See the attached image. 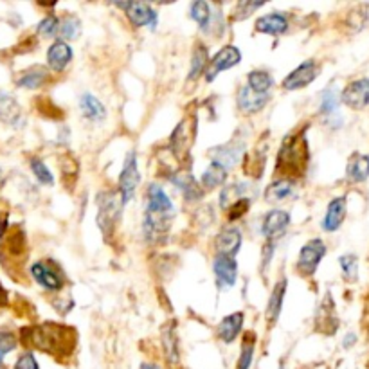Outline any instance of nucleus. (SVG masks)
Here are the masks:
<instances>
[{
	"label": "nucleus",
	"instance_id": "nucleus-1",
	"mask_svg": "<svg viewBox=\"0 0 369 369\" xmlns=\"http://www.w3.org/2000/svg\"><path fill=\"white\" fill-rule=\"evenodd\" d=\"M71 332L69 328L60 326V324H44V326H36L33 330H24V335H26V343L29 340V344H33L38 350L47 351V353H56L61 348H67L72 350L71 343Z\"/></svg>",
	"mask_w": 369,
	"mask_h": 369
},
{
	"label": "nucleus",
	"instance_id": "nucleus-2",
	"mask_svg": "<svg viewBox=\"0 0 369 369\" xmlns=\"http://www.w3.org/2000/svg\"><path fill=\"white\" fill-rule=\"evenodd\" d=\"M306 162H308V144L305 133H294L285 139L278 155V171L301 175Z\"/></svg>",
	"mask_w": 369,
	"mask_h": 369
},
{
	"label": "nucleus",
	"instance_id": "nucleus-3",
	"mask_svg": "<svg viewBox=\"0 0 369 369\" xmlns=\"http://www.w3.org/2000/svg\"><path fill=\"white\" fill-rule=\"evenodd\" d=\"M123 206H125V200L119 191H101L98 195V226L106 240L116 231Z\"/></svg>",
	"mask_w": 369,
	"mask_h": 369
},
{
	"label": "nucleus",
	"instance_id": "nucleus-4",
	"mask_svg": "<svg viewBox=\"0 0 369 369\" xmlns=\"http://www.w3.org/2000/svg\"><path fill=\"white\" fill-rule=\"evenodd\" d=\"M326 254V245L323 240H310L308 243L299 251V261H298V271L303 276H312L315 274L317 267H319L320 260Z\"/></svg>",
	"mask_w": 369,
	"mask_h": 369
},
{
	"label": "nucleus",
	"instance_id": "nucleus-5",
	"mask_svg": "<svg viewBox=\"0 0 369 369\" xmlns=\"http://www.w3.org/2000/svg\"><path fill=\"white\" fill-rule=\"evenodd\" d=\"M139 168H137V157H136V151H130L126 155V161H125V166H123V171H121V177H119V193L123 196V200L130 202L136 195V189L139 186Z\"/></svg>",
	"mask_w": 369,
	"mask_h": 369
},
{
	"label": "nucleus",
	"instance_id": "nucleus-6",
	"mask_svg": "<svg viewBox=\"0 0 369 369\" xmlns=\"http://www.w3.org/2000/svg\"><path fill=\"white\" fill-rule=\"evenodd\" d=\"M313 328H315L317 332L324 333V335H333L337 332V328H339V320H337L335 315V305H333V298L330 292L324 295L319 308H317Z\"/></svg>",
	"mask_w": 369,
	"mask_h": 369
},
{
	"label": "nucleus",
	"instance_id": "nucleus-7",
	"mask_svg": "<svg viewBox=\"0 0 369 369\" xmlns=\"http://www.w3.org/2000/svg\"><path fill=\"white\" fill-rule=\"evenodd\" d=\"M319 74V67L313 60L303 61L299 67H295L290 74L283 79V87L286 91H298V89H305L306 85H310L313 79Z\"/></svg>",
	"mask_w": 369,
	"mask_h": 369
},
{
	"label": "nucleus",
	"instance_id": "nucleus-8",
	"mask_svg": "<svg viewBox=\"0 0 369 369\" xmlns=\"http://www.w3.org/2000/svg\"><path fill=\"white\" fill-rule=\"evenodd\" d=\"M340 101L353 110H362L369 105V78L355 79L343 91Z\"/></svg>",
	"mask_w": 369,
	"mask_h": 369
},
{
	"label": "nucleus",
	"instance_id": "nucleus-9",
	"mask_svg": "<svg viewBox=\"0 0 369 369\" xmlns=\"http://www.w3.org/2000/svg\"><path fill=\"white\" fill-rule=\"evenodd\" d=\"M240 60H241V54L236 47L234 46L223 47V49H220L218 53L215 54V58L211 60V65L208 67L206 79H208V81H213V79H215L220 72L227 71V69L238 65L240 64Z\"/></svg>",
	"mask_w": 369,
	"mask_h": 369
},
{
	"label": "nucleus",
	"instance_id": "nucleus-10",
	"mask_svg": "<svg viewBox=\"0 0 369 369\" xmlns=\"http://www.w3.org/2000/svg\"><path fill=\"white\" fill-rule=\"evenodd\" d=\"M126 11V16H128L130 22L137 27L150 26L153 29L157 26V13L150 8L148 4H143V2H128V4H117Z\"/></svg>",
	"mask_w": 369,
	"mask_h": 369
},
{
	"label": "nucleus",
	"instance_id": "nucleus-11",
	"mask_svg": "<svg viewBox=\"0 0 369 369\" xmlns=\"http://www.w3.org/2000/svg\"><path fill=\"white\" fill-rule=\"evenodd\" d=\"M213 268H215L216 281H218V286L222 290H227L231 286L236 283L238 276V265L234 261V258L229 256H216L215 263H213Z\"/></svg>",
	"mask_w": 369,
	"mask_h": 369
},
{
	"label": "nucleus",
	"instance_id": "nucleus-12",
	"mask_svg": "<svg viewBox=\"0 0 369 369\" xmlns=\"http://www.w3.org/2000/svg\"><path fill=\"white\" fill-rule=\"evenodd\" d=\"M148 213H155V215H175L173 203H171L170 196L166 191L157 184H151L148 189Z\"/></svg>",
	"mask_w": 369,
	"mask_h": 369
},
{
	"label": "nucleus",
	"instance_id": "nucleus-13",
	"mask_svg": "<svg viewBox=\"0 0 369 369\" xmlns=\"http://www.w3.org/2000/svg\"><path fill=\"white\" fill-rule=\"evenodd\" d=\"M344 218H346V196H337V198H333L332 202L328 203L323 227L328 233H335L343 226Z\"/></svg>",
	"mask_w": 369,
	"mask_h": 369
},
{
	"label": "nucleus",
	"instance_id": "nucleus-14",
	"mask_svg": "<svg viewBox=\"0 0 369 369\" xmlns=\"http://www.w3.org/2000/svg\"><path fill=\"white\" fill-rule=\"evenodd\" d=\"M240 245H241V234L238 229H223L215 240V247L218 256L234 258V254L240 251Z\"/></svg>",
	"mask_w": 369,
	"mask_h": 369
},
{
	"label": "nucleus",
	"instance_id": "nucleus-15",
	"mask_svg": "<svg viewBox=\"0 0 369 369\" xmlns=\"http://www.w3.org/2000/svg\"><path fill=\"white\" fill-rule=\"evenodd\" d=\"M31 276L34 278V281L38 285H42L46 290H53L58 292L61 290V286H64V281H61L60 276L53 271V268L47 267L46 263H34L31 267Z\"/></svg>",
	"mask_w": 369,
	"mask_h": 369
},
{
	"label": "nucleus",
	"instance_id": "nucleus-16",
	"mask_svg": "<svg viewBox=\"0 0 369 369\" xmlns=\"http://www.w3.org/2000/svg\"><path fill=\"white\" fill-rule=\"evenodd\" d=\"M288 223H290V215H288L286 211H279V209H276V211L267 213V216L263 218L261 231H263V234L268 238V240H274L276 236H279V234L288 227Z\"/></svg>",
	"mask_w": 369,
	"mask_h": 369
},
{
	"label": "nucleus",
	"instance_id": "nucleus-17",
	"mask_svg": "<svg viewBox=\"0 0 369 369\" xmlns=\"http://www.w3.org/2000/svg\"><path fill=\"white\" fill-rule=\"evenodd\" d=\"M72 60V49L64 40H58L56 44L49 47L47 51V64L54 72H61Z\"/></svg>",
	"mask_w": 369,
	"mask_h": 369
},
{
	"label": "nucleus",
	"instance_id": "nucleus-18",
	"mask_svg": "<svg viewBox=\"0 0 369 369\" xmlns=\"http://www.w3.org/2000/svg\"><path fill=\"white\" fill-rule=\"evenodd\" d=\"M267 94H258V92H254L253 89L249 87V85L241 89L240 94H238V106H240V110H243L245 113L260 112V110L267 105Z\"/></svg>",
	"mask_w": 369,
	"mask_h": 369
},
{
	"label": "nucleus",
	"instance_id": "nucleus-19",
	"mask_svg": "<svg viewBox=\"0 0 369 369\" xmlns=\"http://www.w3.org/2000/svg\"><path fill=\"white\" fill-rule=\"evenodd\" d=\"M22 119V108L13 96L0 92V121L6 125L16 126Z\"/></svg>",
	"mask_w": 369,
	"mask_h": 369
},
{
	"label": "nucleus",
	"instance_id": "nucleus-20",
	"mask_svg": "<svg viewBox=\"0 0 369 369\" xmlns=\"http://www.w3.org/2000/svg\"><path fill=\"white\" fill-rule=\"evenodd\" d=\"M241 326H243V313L241 312L231 313V315L223 317L222 323L218 324V330H216V333H218V337L223 340V343L229 344V343H233L238 335H240Z\"/></svg>",
	"mask_w": 369,
	"mask_h": 369
},
{
	"label": "nucleus",
	"instance_id": "nucleus-21",
	"mask_svg": "<svg viewBox=\"0 0 369 369\" xmlns=\"http://www.w3.org/2000/svg\"><path fill=\"white\" fill-rule=\"evenodd\" d=\"M256 29L263 34L278 36V34H283L288 29V20L281 13H272V15H265L261 19H258Z\"/></svg>",
	"mask_w": 369,
	"mask_h": 369
},
{
	"label": "nucleus",
	"instance_id": "nucleus-22",
	"mask_svg": "<svg viewBox=\"0 0 369 369\" xmlns=\"http://www.w3.org/2000/svg\"><path fill=\"white\" fill-rule=\"evenodd\" d=\"M286 285H288L286 279H279V281L274 285V288H272V294H271V299H268V306H267L268 323H276L279 313H281L283 299H285V294H286Z\"/></svg>",
	"mask_w": 369,
	"mask_h": 369
},
{
	"label": "nucleus",
	"instance_id": "nucleus-23",
	"mask_svg": "<svg viewBox=\"0 0 369 369\" xmlns=\"http://www.w3.org/2000/svg\"><path fill=\"white\" fill-rule=\"evenodd\" d=\"M348 178L351 182H364L369 177V157L355 153L348 162Z\"/></svg>",
	"mask_w": 369,
	"mask_h": 369
},
{
	"label": "nucleus",
	"instance_id": "nucleus-24",
	"mask_svg": "<svg viewBox=\"0 0 369 369\" xmlns=\"http://www.w3.org/2000/svg\"><path fill=\"white\" fill-rule=\"evenodd\" d=\"M79 108L87 119L91 121H103L106 117V110L103 103L92 94H84L79 99Z\"/></svg>",
	"mask_w": 369,
	"mask_h": 369
},
{
	"label": "nucleus",
	"instance_id": "nucleus-25",
	"mask_svg": "<svg viewBox=\"0 0 369 369\" xmlns=\"http://www.w3.org/2000/svg\"><path fill=\"white\" fill-rule=\"evenodd\" d=\"M241 150H243V146H241V144L234 146V143H227L226 146L216 148L215 158H213V162H216V164L223 166L226 170H227V168H233L234 164L240 161Z\"/></svg>",
	"mask_w": 369,
	"mask_h": 369
},
{
	"label": "nucleus",
	"instance_id": "nucleus-26",
	"mask_svg": "<svg viewBox=\"0 0 369 369\" xmlns=\"http://www.w3.org/2000/svg\"><path fill=\"white\" fill-rule=\"evenodd\" d=\"M47 79H49V72H47V69L33 67L20 76L19 81H16V85L22 89H31V91H33V89L42 87Z\"/></svg>",
	"mask_w": 369,
	"mask_h": 369
},
{
	"label": "nucleus",
	"instance_id": "nucleus-27",
	"mask_svg": "<svg viewBox=\"0 0 369 369\" xmlns=\"http://www.w3.org/2000/svg\"><path fill=\"white\" fill-rule=\"evenodd\" d=\"M292 191H294L292 182L286 181V178H281V181H276L274 184L268 186L267 191H265V198L271 203H278L283 202L285 198H288V196L292 195Z\"/></svg>",
	"mask_w": 369,
	"mask_h": 369
},
{
	"label": "nucleus",
	"instance_id": "nucleus-28",
	"mask_svg": "<svg viewBox=\"0 0 369 369\" xmlns=\"http://www.w3.org/2000/svg\"><path fill=\"white\" fill-rule=\"evenodd\" d=\"M251 189L249 184H233L229 188H226L220 195V202H222V208L223 209H229L233 203L240 202L243 198H249L247 196V191Z\"/></svg>",
	"mask_w": 369,
	"mask_h": 369
},
{
	"label": "nucleus",
	"instance_id": "nucleus-29",
	"mask_svg": "<svg viewBox=\"0 0 369 369\" xmlns=\"http://www.w3.org/2000/svg\"><path fill=\"white\" fill-rule=\"evenodd\" d=\"M171 181H173V184L177 186V188L182 189V193H184V196L188 200H198L200 196H202V191H200L198 188V182L193 178V175L178 173L177 177H173Z\"/></svg>",
	"mask_w": 369,
	"mask_h": 369
},
{
	"label": "nucleus",
	"instance_id": "nucleus-30",
	"mask_svg": "<svg viewBox=\"0 0 369 369\" xmlns=\"http://www.w3.org/2000/svg\"><path fill=\"white\" fill-rule=\"evenodd\" d=\"M247 85L253 89L258 94H267L271 91V87L274 85V79L268 72L265 71H253L249 76H247Z\"/></svg>",
	"mask_w": 369,
	"mask_h": 369
},
{
	"label": "nucleus",
	"instance_id": "nucleus-31",
	"mask_svg": "<svg viewBox=\"0 0 369 369\" xmlns=\"http://www.w3.org/2000/svg\"><path fill=\"white\" fill-rule=\"evenodd\" d=\"M226 178H227L226 168L220 166V164H216V162H213L211 166L203 171L202 184H203V188L213 189V188H218V186H222L223 182H226Z\"/></svg>",
	"mask_w": 369,
	"mask_h": 369
},
{
	"label": "nucleus",
	"instance_id": "nucleus-32",
	"mask_svg": "<svg viewBox=\"0 0 369 369\" xmlns=\"http://www.w3.org/2000/svg\"><path fill=\"white\" fill-rule=\"evenodd\" d=\"M162 344H164V355L170 364H177L178 362V346H177V335H175L173 328L168 326L162 332Z\"/></svg>",
	"mask_w": 369,
	"mask_h": 369
},
{
	"label": "nucleus",
	"instance_id": "nucleus-33",
	"mask_svg": "<svg viewBox=\"0 0 369 369\" xmlns=\"http://www.w3.org/2000/svg\"><path fill=\"white\" fill-rule=\"evenodd\" d=\"M191 19L202 27L203 31H208L209 22H211V9H209L208 2H203V0H196L191 4Z\"/></svg>",
	"mask_w": 369,
	"mask_h": 369
},
{
	"label": "nucleus",
	"instance_id": "nucleus-34",
	"mask_svg": "<svg viewBox=\"0 0 369 369\" xmlns=\"http://www.w3.org/2000/svg\"><path fill=\"white\" fill-rule=\"evenodd\" d=\"M208 61H209V54H208V49L203 46H198L195 49V53H193V58H191V71H189V79H196L200 74H202L203 71H206V67H208Z\"/></svg>",
	"mask_w": 369,
	"mask_h": 369
},
{
	"label": "nucleus",
	"instance_id": "nucleus-35",
	"mask_svg": "<svg viewBox=\"0 0 369 369\" xmlns=\"http://www.w3.org/2000/svg\"><path fill=\"white\" fill-rule=\"evenodd\" d=\"M81 33V22H79L76 16H65L60 22V29H58V34H60L64 40H76Z\"/></svg>",
	"mask_w": 369,
	"mask_h": 369
},
{
	"label": "nucleus",
	"instance_id": "nucleus-36",
	"mask_svg": "<svg viewBox=\"0 0 369 369\" xmlns=\"http://www.w3.org/2000/svg\"><path fill=\"white\" fill-rule=\"evenodd\" d=\"M170 143H171V148H173L175 155H178V157H181L182 151L186 150V146H188V143H189V139H188V123H186V121H182L181 125H178L177 128H175L173 136H171V139H170Z\"/></svg>",
	"mask_w": 369,
	"mask_h": 369
},
{
	"label": "nucleus",
	"instance_id": "nucleus-37",
	"mask_svg": "<svg viewBox=\"0 0 369 369\" xmlns=\"http://www.w3.org/2000/svg\"><path fill=\"white\" fill-rule=\"evenodd\" d=\"M340 268H343V278L346 281L353 283L358 279V258L353 254H346V256H340L339 260Z\"/></svg>",
	"mask_w": 369,
	"mask_h": 369
},
{
	"label": "nucleus",
	"instance_id": "nucleus-38",
	"mask_svg": "<svg viewBox=\"0 0 369 369\" xmlns=\"http://www.w3.org/2000/svg\"><path fill=\"white\" fill-rule=\"evenodd\" d=\"M31 170H33L34 177L38 178L40 184H46V186H53L54 184V177L51 173L49 168L46 166V162L42 158H31Z\"/></svg>",
	"mask_w": 369,
	"mask_h": 369
},
{
	"label": "nucleus",
	"instance_id": "nucleus-39",
	"mask_svg": "<svg viewBox=\"0 0 369 369\" xmlns=\"http://www.w3.org/2000/svg\"><path fill=\"white\" fill-rule=\"evenodd\" d=\"M254 358V335L245 337L243 346H241V353H240V360H238V368L236 369H251V364H253Z\"/></svg>",
	"mask_w": 369,
	"mask_h": 369
},
{
	"label": "nucleus",
	"instance_id": "nucleus-40",
	"mask_svg": "<svg viewBox=\"0 0 369 369\" xmlns=\"http://www.w3.org/2000/svg\"><path fill=\"white\" fill-rule=\"evenodd\" d=\"M339 106V98H337V91L333 89H328V91L323 92V98H320V112L324 116H332L333 112Z\"/></svg>",
	"mask_w": 369,
	"mask_h": 369
},
{
	"label": "nucleus",
	"instance_id": "nucleus-41",
	"mask_svg": "<svg viewBox=\"0 0 369 369\" xmlns=\"http://www.w3.org/2000/svg\"><path fill=\"white\" fill-rule=\"evenodd\" d=\"M58 29H60V20L54 15L46 16L42 22L38 24V33L42 34V36H54V34L58 33Z\"/></svg>",
	"mask_w": 369,
	"mask_h": 369
},
{
	"label": "nucleus",
	"instance_id": "nucleus-42",
	"mask_svg": "<svg viewBox=\"0 0 369 369\" xmlns=\"http://www.w3.org/2000/svg\"><path fill=\"white\" fill-rule=\"evenodd\" d=\"M15 348H16L15 335L9 332H0V365L4 364L6 355L11 353Z\"/></svg>",
	"mask_w": 369,
	"mask_h": 369
},
{
	"label": "nucleus",
	"instance_id": "nucleus-43",
	"mask_svg": "<svg viewBox=\"0 0 369 369\" xmlns=\"http://www.w3.org/2000/svg\"><path fill=\"white\" fill-rule=\"evenodd\" d=\"M261 6H263V2H240V4L236 6V11H234V15H236V19H247V16L253 15L256 9H260Z\"/></svg>",
	"mask_w": 369,
	"mask_h": 369
},
{
	"label": "nucleus",
	"instance_id": "nucleus-44",
	"mask_svg": "<svg viewBox=\"0 0 369 369\" xmlns=\"http://www.w3.org/2000/svg\"><path fill=\"white\" fill-rule=\"evenodd\" d=\"M249 206H251V198H243V200H240V202L233 203V206L227 209V213H229V218L238 220L240 216H243L245 213H247V209H249Z\"/></svg>",
	"mask_w": 369,
	"mask_h": 369
},
{
	"label": "nucleus",
	"instance_id": "nucleus-45",
	"mask_svg": "<svg viewBox=\"0 0 369 369\" xmlns=\"http://www.w3.org/2000/svg\"><path fill=\"white\" fill-rule=\"evenodd\" d=\"M15 369H40V368H38V362L33 353H24L22 357L16 360Z\"/></svg>",
	"mask_w": 369,
	"mask_h": 369
},
{
	"label": "nucleus",
	"instance_id": "nucleus-46",
	"mask_svg": "<svg viewBox=\"0 0 369 369\" xmlns=\"http://www.w3.org/2000/svg\"><path fill=\"white\" fill-rule=\"evenodd\" d=\"M355 340H357V335H355V333H348L346 339L343 340V346L344 348H351V346H353Z\"/></svg>",
	"mask_w": 369,
	"mask_h": 369
},
{
	"label": "nucleus",
	"instance_id": "nucleus-47",
	"mask_svg": "<svg viewBox=\"0 0 369 369\" xmlns=\"http://www.w3.org/2000/svg\"><path fill=\"white\" fill-rule=\"evenodd\" d=\"M8 305V292L2 288V285H0V306Z\"/></svg>",
	"mask_w": 369,
	"mask_h": 369
},
{
	"label": "nucleus",
	"instance_id": "nucleus-48",
	"mask_svg": "<svg viewBox=\"0 0 369 369\" xmlns=\"http://www.w3.org/2000/svg\"><path fill=\"white\" fill-rule=\"evenodd\" d=\"M139 369H158V368H157V365H153V364H143Z\"/></svg>",
	"mask_w": 369,
	"mask_h": 369
},
{
	"label": "nucleus",
	"instance_id": "nucleus-49",
	"mask_svg": "<svg viewBox=\"0 0 369 369\" xmlns=\"http://www.w3.org/2000/svg\"><path fill=\"white\" fill-rule=\"evenodd\" d=\"M2 186H4V171L0 170V188H2Z\"/></svg>",
	"mask_w": 369,
	"mask_h": 369
},
{
	"label": "nucleus",
	"instance_id": "nucleus-50",
	"mask_svg": "<svg viewBox=\"0 0 369 369\" xmlns=\"http://www.w3.org/2000/svg\"><path fill=\"white\" fill-rule=\"evenodd\" d=\"M279 369H285V365H283V364H281V365H279Z\"/></svg>",
	"mask_w": 369,
	"mask_h": 369
}]
</instances>
